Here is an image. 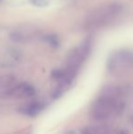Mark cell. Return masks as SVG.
Masks as SVG:
<instances>
[{
    "mask_svg": "<svg viewBox=\"0 0 133 134\" xmlns=\"http://www.w3.org/2000/svg\"><path fill=\"white\" fill-rule=\"evenodd\" d=\"M124 90L119 87H108L91 108V116L94 120L103 121L119 116L125 109Z\"/></svg>",
    "mask_w": 133,
    "mask_h": 134,
    "instance_id": "1",
    "label": "cell"
},
{
    "mask_svg": "<svg viewBox=\"0 0 133 134\" xmlns=\"http://www.w3.org/2000/svg\"><path fill=\"white\" fill-rule=\"evenodd\" d=\"M90 48L91 42L89 40H85L70 52L66 60L65 67L60 70H57L56 75V78L59 81V85L55 92V97H59L66 90L67 87L70 85V83L76 77L78 69L87 58L90 51Z\"/></svg>",
    "mask_w": 133,
    "mask_h": 134,
    "instance_id": "2",
    "label": "cell"
},
{
    "mask_svg": "<svg viewBox=\"0 0 133 134\" xmlns=\"http://www.w3.org/2000/svg\"><path fill=\"white\" fill-rule=\"evenodd\" d=\"M123 11V7L119 3L106 4L93 10L87 16L84 22L86 29H97L109 24L120 16Z\"/></svg>",
    "mask_w": 133,
    "mask_h": 134,
    "instance_id": "3",
    "label": "cell"
},
{
    "mask_svg": "<svg viewBox=\"0 0 133 134\" xmlns=\"http://www.w3.org/2000/svg\"><path fill=\"white\" fill-rule=\"evenodd\" d=\"M133 67V53L129 50H119L108 58V68L111 72H123Z\"/></svg>",
    "mask_w": 133,
    "mask_h": 134,
    "instance_id": "4",
    "label": "cell"
},
{
    "mask_svg": "<svg viewBox=\"0 0 133 134\" xmlns=\"http://www.w3.org/2000/svg\"><path fill=\"white\" fill-rule=\"evenodd\" d=\"M36 94V90L29 84H16L10 91L8 97H12L15 99H27L31 98Z\"/></svg>",
    "mask_w": 133,
    "mask_h": 134,
    "instance_id": "5",
    "label": "cell"
},
{
    "mask_svg": "<svg viewBox=\"0 0 133 134\" xmlns=\"http://www.w3.org/2000/svg\"><path fill=\"white\" fill-rule=\"evenodd\" d=\"M43 109V104H41L40 102H31L29 104L26 105L23 107V109H21V111L24 114L27 115V116H36L38 113L41 112V110Z\"/></svg>",
    "mask_w": 133,
    "mask_h": 134,
    "instance_id": "6",
    "label": "cell"
},
{
    "mask_svg": "<svg viewBox=\"0 0 133 134\" xmlns=\"http://www.w3.org/2000/svg\"><path fill=\"white\" fill-rule=\"evenodd\" d=\"M81 134H109V131L103 126H90L84 129Z\"/></svg>",
    "mask_w": 133,
    "mask_h": 134,
    "instance_id": "7",
    "label": "cell"
}]
</instances>
